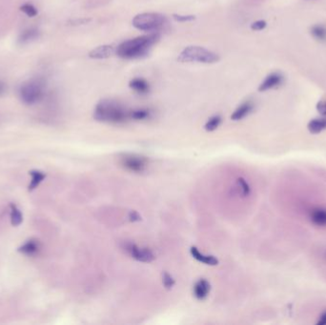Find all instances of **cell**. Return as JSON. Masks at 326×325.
<instances>
[{
  "mask_svg": "<svg viewBox=\"0 0 326 325\" xmlns=\"http://www.w3.org/2000/svg\"><path fill=\"white\" fill-rule=\"evenodd\" d=\"M159 35L157 33L135 37L122 43L117 48L116 53L118 56L125 59L141 58L148 55L151 48L159 41Z\"/></svg>",
  "mask_w": 326,
  "mask_h": 325,
  "instance_id": "1",
  "label": "cell"
},
{
  "mask_svg": "<svg viewBox=\"0 0 326 325\" xmlns=\"http://www.w3.org/2000/svg\"><path fill=\"white\" fill-rule=\"evenodd\" d=\"M93 118L95 121L103 123L123 124L131 120L130 111L117 100L102 99L96 104Z\"/></svg>",
  "mask_w": 326,
  "mask_h": 325,
  "instance_id": "2",
  "label": "cell"
},
{
  "mask_svg": "<svg viewBox=\"0 0 326 325\" xmlns=\"http://www.w3.org/2000/svg\"><path fill=\"white\" fill-rule=\"evenodd\" d=\"M177 60L181 63H215L220 60V56L203 47L188 46L179 54Z\"/></svg>",
  "mask_w": 326,
  "mask_h": 325,
  "instance_id": "3",
  "label": "cell"
},
{
  "mask_svg": "<svg viewBox=\"0 0 326 325\" xmlns=\"http://www.w3.org/2000/svg\"><path fill=\"white\" fill-rule=\"evenodd\" d=\"M166 23V18L158 13H143L136 16L133 19V26L143 31L156 33Z\"/></svg>",
  "mask_w": 326,
  "mask_h": 325,
  "instance_id": "4",
  "label": "cell"
},
{
  "mask_svg": "<svg viewBox=\"0 0 326 325\" xmlns=\"http://www.w3.org/2000/svg\"><path fill=\"white\" fill-rule=\"evenodd\" d=\"M45 92V83L42 79L35 78L28 80L20 87L19 94L25 104L33 105L40 101Z\"/></svg>",
  "mask_w": 326,
  "mask_h": 325,
  "instance_id": "5",
  "label": "cell"
},
{
  "mask_svg": "<svg viewBox=\"0 0 326 325\" xmlns=\"http://www.w3.org/2000/svg\"><path fill=\"white\" fill-rule=\"evenodd\" d=\"M120 162L125 170L134 174H143L149 167L148 158L135 154L123 155L121 157Z\"/></svg>",
  "mask_w": 326,
  "mask_h": 325,
  "instance_id": "6",
  "label": "cell"
},
{
  "mask_svg": "<svg viewBox=\"0 0 326 325\" xmlns=\"http://www.w3.org/2000/svg\"><path fill=\"white\" fill-rule=\"evenodd\" d=\"M124 250L128 253V255L132 259L140 262L149 263L156 258L154 253L151 251L149 248L140 247L139 245L132 242H127L124 244Z\"/></svg>",
  "mask_w": 326,
  "mask_h": 325,
  "instance_id": "7",
  "label": "cell"
},
{
  "mask_svg": "<svg viewBox=\"0 0 326 325\" xmlns=\"http://www.w3.org/2000/svg\"><path fill=\"white\" fill-rule=\"evenodd\" d=\"M284 81V77L280 73H272L267 75L265 79L262 81V83L259 87L260 92H266L271 89H275L277 87H280L281 84Z\"/></svg>",
  "mask_w": 326,
  "mask_h": 325,
  "instance_id": "8",
  "label": "cell"
},
{
  "mask_svg": "<svg viewBox=\"0 0 326 325\" xmlns=\"http://www.w3.org/2000/svg\"><path fill=\"white\" fill-rule=\"evenodd\" d=\"M210 291H211L210 282L207 279H200L195 283L193 288V294L196 299L203 300L209 296Z\"/></svg>",
  "mask_w": 326,
  "mask_h": 325,
  "instance_id": "9",
  "label": "cell"
},
{
  "mask_svg": "<svg viewBox=\"0 0 326 325\" xmlns=\"http://www.w3.org/2000/svg\"><path fill=\"white\" fill-rule=\"evenodd\" d=\"M116 53V49L112 45H102L96 47L89 53V57L93 59L109 58Z\"/></svg>",
  "mask_w": 326,
  "mask_h": 325,
  "instance_id": "10",
  "label": "cell"
},
{
  "mask_svg": "<svg viewBox=\"0 0 326 325\" xmlns=\"http://www.w3.org/2000/svg\"><path fill=\"white\" fill-rule=\"evenodd\" d=\"M190 253H191V256L195 259V260L199 261V262H202L204 263L206 265H210V266H215L219 264V260L214 257V256H211V255H205L203 253L199 251L196 247L193 246L191 247L190 249Z\"/></svg>",
  "mask_w": 326,
  "mask_h": 325,
  "instance_id": "11",
  "label": "cell"
},
{
  "mask_svg": "<svg viewBox=\"0 0 326 325\" xmlns=\"http://www.w3.org/2000/svg\"><path fill=\"white\" fill-rule=\"evenodd\" d=\"M310 221L314 225L318 227H326V209L317 207L311 210L309 214Z\"/></svg>",
  "mask_w": 326,
  "mask_h": 325,
  "instance_id": "12",
  "label": "cell"
},
{
  "mask_svg": "<svg viewBox=\"0 0 326 325\" xmlns=\"http://www.w3.org/2000/svg\"><path fill=\"white\" fill-rule=\"evenodd\" d=\"M254 110V104L251 101H246L240 105L231 116V120L234 121H242L248 117Z\"/></svg>",
  "mask_w": 326,
  "mask_h": 325,
  "instance_id": "13",
  "label": "cell"
},
{
  "mask_svg": "<svg viewBox=\"0 0 326 325\" xmlns=\"http://www.w3.org/2000/svg\"><path fill=\"white\" fill-rule=\"evenodd\" d=\"M129 87L133 89L135 92L140 94H146L149 93V83L143 78H134L129 83Z\"/></svg>",
  "mask_w": 326,
  "mask_h": 325,
  "instance_id": "14",
  "label": "cell"
},
{
  "mask_svg": "<svg viewBox=\"0 0 326 325\" xmlns=\"http://www.w3.org/2000/svg\"><path fill=\"white\" fill-rule=\"evenodd\" d=\"M40 244L38 241H34L31 240L27 242H25L20 248H19V252L26 255V256H35L38 254V252L40 251Z\"/></svg>",
  "mask_w": 326,
  "mask_h": 325,
  "instance_id": "15",
  "label": "cell"
},
{
  "mask_svg": "<svg viewBox=\"0 0 326 325\" xmlns=\"http://www.w3.org/2000/svg\"><path fill=\"white\" fill-rule=\"evenodd\" d=\"M307 129L311 134L317 135L326 129V118L323 119H315L309 121Z\"/></svg>",
  "mask_w": 326,
  "mask_h": 325,
  "instance_id": "16",
  "label": "cell"
},
{
  "mask_svg": "<svg viewBox=\"0 0 326 325\" xmlns=\"http://www.w3.org/2000/svg\"><path fill=\"white\" fill-rule=\"evenodd\" d=\"M31 175V182L29 185V190H35L46 177V175L43 172L40 171H32L30 173Z\"/></svg>",
  "mask_w": 326,
  "mask_h": 325,
  "instance_id": "17",
  "label": "cell"
},
{
  "mask_svg": "<svg viewBox=\"0 0 326 325\" xmlns=\"http://www.w3.org/2000/svg\"><path fill=\"white\" fill-rule=\"evenodd\" d=\"M311 35L317 41L320 42H326V27L323 25H314L311 28Z\"/></svg>",
  "mask_w": 326,
  "mask_h": 325,
  "instance_id": "18",
  "label": "cell"
},
{
  "mask_svg": "<svg viewBox=\"0 0 326 325\" xmlns=\"http://www.w3.org/2000/svg\"><path fill=\"white\" fill-rule=\"evenodd\" d=\"M222 122H223V118L221 116L219 115L213 116L205 123L204 129L207 132H214L221 126Z\"/></svg>",
  "mask_w": 326,
  "mask_h": 325,
  "instance_id": "19",
  "label": "cell"
},
{
  "mask_svg": "<svg viewBox=\"0 0 326 325\" xmlns=\"http://www.w3.org/2000/svg\"><path fill=\"white\" fill-rule=\"evenodd\" d=\"M151 117V111L148 109H137L130 111V119L133 121H141L148 120Z\"/></svg>",
  "mask_w": 326,
  "mask_h": 325,
  "instance_id": "20",
  "label": "cell"
},
{
  "mask_svg": "<svg viewBox=\"0 0 326 325\" xmlns=\"http://www.w3.org/2000/svg\"><path fill=\"white\" fill-rule=\"evenodd\" d=\"M11 222L14 226H19V224H21L22 221H23V216L21 214V211L19 210V208L16 205H11Z\"/></svg>",
  "mask_w": 326,
  "mask_h": 325,
  "instance_id": "21",
  "label": "cell"
},
{
  "mask_svg": "<svg viewBox=\"0 0 326 325\" xmlns=\"http://www.w3.org/2000/svg\"><path fill=\"white\" fill-rule=\"evenodd\" d=\"M38 37V30H35V29H30V30H27L25 31L21 37L19 38L20 42L22 43H25V42H29V41H32L34 39H36L37 37Z\"/></svg>",
  "mask_w": 326,
  "mask_h": 325,
  "instance_id": "22",
  "label": "cell"
},
{
  "mask_svg": "<svg viewBox=\"0 0 326 325\" xmlns=\"http://www.w3.org/2000/svg\"><path fill=\"white\" fill-rule=\"evenodd\" d=\"M237 182H238V186L240 187V190H241V193H242L243 196H248V195H250L251 188L248 184V182L243 177L238 178Z\"/></svg>",
  "mask_w": 326,
  "mask_h": 325,
  "instance_id": "23",
  "label": "cell"
},
{
  "mask_svg": "<svg viewBox=\"0 0 326 325\" xmlns=\"http://www.w3.org/2000/svg\"><path fill=\"white\" fill-rule=\"evenodd\" d=\"M20 11L23 12L26 16H28L30 18H34V17H36L38 15L37 8L34 5L30 4V3H26V4L22 5L20 7Z\"/></svg>",
  "mask_w": 326,
  "mask_h": 325,
  "instance_id": "24",
  "label": "cell"
},
{
  "mask_svg": "<svg viewBox=\"0 0 326 325\" xmlns=\"http://www.w3.org/2000/svg\"><path fill=\"white\" fill-rule=\"evenodd\" d=\"M162 283H163V286L165 288L170 290V289L174 287L176 281H175V279H174V278L170 274H168V273L165 272V273L162 274Z\"/></svg>",
  "mask_w": 326,
  "mask_h": 325,
  "instance_id": "25",
  "label": "cell"
},
{
  "mask_svg": "<svg viewBox=\"0 0 326 325\" xmlns=\"http://www.w3.org/2000/svg\"><path fill=\"white\" fill-rule=\"evenodd\" d=\"M173 19H175L177 22H191L196 20V16L190 15V16H182V15H173Z\"/></svg>",
  "mask_w": 326,
  "mask_h": 325,
  "instance_id": "26",
  "label": "cell"
},
{
  "mask_svg": "<svg viewBox=\"0 0 326 325\" xmlns=\"http://www.w3.org/2000/svg\"><path fill=\"white\" fill-rule=\"evenodd\" d=\"M267 23L264 20H258L251 24V29L253 31H261L266 27Z\"/></svg>",
  "mask_w": 326,
  "mask_h": 325,
  "instance_id": "27",
  "label": "cell"
},
{
  "mask_svg": "<svg viewBox=\"0 0 326 325\" xmlns=\"http://www.w3.org/2000/svg\"><path fill=\"white\" fill-rule=\"evenodd\" d=\"M317 111L323 117H326V101L321 100L317 104Z\"/></svg>",
  "mask_w": 326,
  "mask_h": 325,
  "instance_id": "28",
  "label": "cell"
},
{
  "mask_svg": "<svg viewBox=\"0 0 326 325\" xmlns=\"http://www.w3.org/2000/svg\"><path fill=\"white\" fill-rule=\"evenodd\" d=\"M129 218H130L131 222H139V221H140V214H138L137 212H135V211L131 212Z\"/></svg>",
  "mask_w": 326,
  "mask_h": 325,
  "instance_id": "29",
  "label": "cell"
},
{
  "mask_svg": "<svg viewBox=\"0 0 326 325\" xmlns=\"http://www.w3.org/2000/svg\"><path fill=\"white\" fill-rule=\"evenodd\" d=\"M317 325H326V311L323 312L319 316V319L317 322Z\"/></svg>",
  "mask_w": 326,
  "mask_h": 325,
  "instance_id": "30",
  "label": "cell"
},
{
  "mask_svg": "<svg viewBox=\"0 0 326 325\" xmlns=\"http://www.w3.org/2000/svg\"><path fill=\"white\" fill-rule=\"evenodd\" d=\"M5 91H6V85L2 81H0V94L5 93Z\"/></svg>",
  "mask_w": 326,
  "mask_h": 325,
  "instance_id": "31",
  "label": "cell"
},
{
  "mask_svg": "<svg viewBox=\"0 0 326 325\" xmlns=\"http://www.w3.org/2000/svg\"><path fill=\"white\" fill-rule=\"evenodd\" d=\"M324 257H325V259H326V253H325V255H324Z\"/></svg>",
  "mask_w": 326,
  "mask_h": 325,
  "instance_id": "32",
  "label": "cell"
}]
</instances>
